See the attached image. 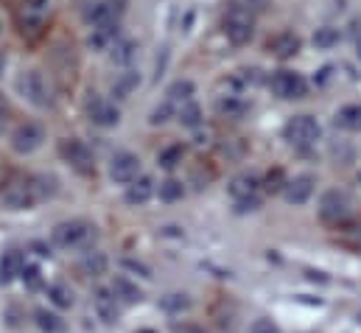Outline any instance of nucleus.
Masks as SVG:
<instances>
[{"mask_svg":"<svg viewBox=\"0 0 361 333\" xmlns=\"http://www.w3.org/2000/svg\"><path fill=\"white\" fill-rule=\"evenodd\" d=\"M224 34L233 45H247L255 34V17L247 8H233L224 20Z\"/></svg>","mask_w":361,"mask_h":333,"instance_id":"1a4fd4ad","label":"nucleus"},{"mask_svg":"<svg viewBox=\"0 0 361 333\" xmlns=\"http://www.w3.org/2000/svg\"><path fill=\"white\" fill-rule=\"evenodd\" d=\"M300 48H302V40L294 31H280L267 42V51L277 59H291V56L300 54Z\"/></svg>","mask_w":361,"mask_h":333,"instance_id":"f3484780","label":"nucleus"},{"mask_svg":"<svg viewBox=\"0 0 361 333\" xmlns=\"http://www.w3.org/2000/svg\"><path fill=\"white\" fill-rule=\"evenodd\" d=\"M23 269H25V260L17 250H8L0 255V286H8L11 280L23 277Z\"/></svg>","mask_w":361,"mask_h":333,"instance_id":"a211bd4d","label":"nucleus"},{"mask_svg":"<svg viewBox=\"0 0 361 333\" xmlns=\"http://www.w3.org/2000/svg\"><path fill=\"white\" fill-rule=\"evenodd\" d=\"M123 266H126V269H132V272H137V274H143V277H152V269H149V266H143L140 260L126 258V260H123Z\"/></svg>","mask_w":361,"mask_h":333,"instance_id":"4c0bfd02","label":"nucleus"},{"mask_svg":"<svg viewBox=\"0 0 361 333\" xmlns=\"http://www.w3.org/2000/svg\"><path fill=\"white\" fill-rule=\"evenodd\" d=\"M154 193H157V182L152 176H143V174L132 185H126V202L129 205H146Z\"/></svg>","mask_w":361,"mask_h":333,"instance_id":"6ab92c4d","label":"nucleus"},{"mask_svg":"<svg viewBox=\"0 0 361 333\" xmlns=\"http://www.w3.org/2000/svg\"><path fill=\"white\" fill-rule=\"evenodd\" d=\"M17 87H20V92L25 95V101L34 104V107H39V109H45V107L51 104V87H48L45 76H42L39 71H25V73L17 79Z\"/></svg>","mask_w":361,"mask_h":333,"instance_id":"9d476101","label":"nucleus"},{"mask_svg":"<svg viewBox=\"0 0 361 333\" xmlns=\"http://www.w3.org/2000/svg\"><path fill=\"white\" fill-rule=\"evenodd\" d=\"M157 193H160V199H163V202H177V199H182V196H185V185H182L180 179L169 176L166 182H160Z\"/></svg>","mask_w":361,"mask_h":333,"instance_id":"473e14b6","label":"nucleus"},{"mask_svg":"<svg viewBox=\"0 0 361 333\" xmlns=\"http://www.w3.org/2000/svg\"><path fill=\"white\" fill-rule=\"evenodd\" d=\"M244 3H247L244 8H247L250 14H252V11H264V8L269 6V0H244Z\"/></svg>","mask_w":361,"mask_h":333,"instance_id":"58836bf2","label":"nucleus"},{"mask_svg":"<svg viewBox=\"0 0 361 333\" xmlns=\"http://www.w3.org/2000/svg\"><path fill=\"white\" fill-rule=\"evenodd\" d=\"M269 87L271 92L277 98H283V101H297V98H305V92H308L305 76H300L294 71H277V73H271Z\"/></svg>","mask_w":361,"mask_h":333,"instance_id":"6e6552de","label":"nucleus"},{"mask_svg":"<svg viewBox=\"0 0 361 333\" xmlns=\"http://www.w3.org/2000/svg\"><path fill=\"white\" fill-rule=\"evenodd\" d=\"M92 308H95L98 320L106 322V325H115L118 317H121V300L112 294V289H98L92 294Z\"/></svg>","mask_w":361,"mask_h":333,"instance_id":"2eb2a0df","label":"nucleus"},{"mask_svg":"<svg viewBox=\"0 0 361 333\" xmlns=\"http://www.w3.org/2000/svg\"><path fill=\"white\" fill-rule=\"evenodd\" d=\"M59 155H62V160L73 168L76 174H82V176L95 174V157H92L87 143H82V140H76V138H65V140L59 143Z\"/></svg>","mask_w":361,"mask_h":333,"instance_id":"0eeeda50","label":"nucleus"},{"mask_svg":"<svg viewBox=\"0 0 361 333\" xmlns=\"http://www.w3.org/2000/svg\"><path fill=\"white\" fill-rule=\"evenodd\" d=\"M112 294L121 300V305H135V303H140L143 300V291L137 289V283H132L129 277H123V274H118L115 280H112Z\"/></svg>","mask_w":361,"mask_h":333,"instance_id":"4be33fe9","label":"nucleus"},{"mask_svg":"<svg viewBox=\"0 0 361 333\" xmlns=\"http://www.w3.org/2000/svg\"><path fill=\"white\" fill-rule=\"evenodd\" d=\"M171 118H177V109H174V104L166 98L163 104H157V107L152 109L149 123H152V126H160V123H166V121H171Z\"/></svg>","mask_w":361,"mask_h":333,"instance_id":"72a5a7b5","label":"nucleus"},{"mask_svg":"<svg viewBox=\"0 0 361 333\" xmlns=\"http://www.w3.org/2000/svg\"><path fill=\"white\" fill-rule=\"evenodd\" d=\"M51 11H54V0H20V6H17L20 34L28 40H37L48 25Z\"/></svg>","mask_w":361,"mask_h":333,"instance_id":"7ed1b4c3","label":"nucleus"},{"mask_svg":"<svg viewBox=\"0 0 361 333\" xmlns=\"http://www.w3.org/2000/svg\"><path fill=\"white\" fill-rule=\"evenodd\" d=\"M182 157H185V146H182V143H171V146H166V149L157 155V166L166 168V171H174V168L182 163Z\"/></svg>","mask_w":361,"mask_h":333,"instance_id":"cd10ccee","label":"nucleus"},{"mask_svg":"<svg viewBox=\"0 0 361 333\" xmlns=\"http://www.w3.org/2000/svg\"><path fill=\"white\" fill-rule=\"evenodd\" d=\"M135 51H137V45L132 42V40H118L115 45H112V51H109V56H112V62H118V65H129L132 59H135Z\"/></svg>","mask_w":361,"mask_h":333,"instance_id":"c85d7f7f","label":"nucleus"},{"mask_svg":"<svg viewBox=\"0 0 361 333\" xmlns=\"http://www.w3.org/2000/svg\"><path fill=\"white\" fill-rule=\"evenodd\" d=\"M216 109L224 118H244L250 112V101L244 95H238V92H227V95H219Z\"/></svg>","mask_w":361,"mask_h":333,"instance_id":"aec40b11","label":"nucleus"},{"mask_svg":"<svg viewBox=\"0 0 361 333\" xmlns=\"http://www.w3.org/2000/svg\"><path fill=\"white\" fill-rule=\"evenodd\" d=\"M121 40V25H101V28H92L90 37H87V45L92 51H112V45Z\"/></svg>","mask_w":361,"mask_h":333,"instance_id":"412c9836","label":"nucleus"},{"mask_svg":"<svg viewBox=\"0 0 361 333\" xmlns=\"http://www.w3.org/2000/svg\"><path fill=\"white\" fill-rule=\"evenodd\" d=\"M106 266H109L106 255L98 250L85 252V258L79 260V269H82L87 277H101V274H106Z\"/></svg>","mask_w":361,"mask_h":333,"instance_id":"b1692460","label":"nucleus"},{"mask_svg":"<svg viewBox=\"0 0 361 333\" xmlns=\"http://www.w3.org/2000/svg\"><path fill=\"white\" fill-rule=\"evenodd\" d=\"M23 280H25L31 289H39V286H42V277H39V269H37V266H25V269H23Z\"/></svg>","mask_w":361,"mask_h":333,"instance_id":"c9c22d12","label":"nucleus"},{"mask_svg":"<svg viewBox=\"0 0 361 333\" xmlns=\"http://www.w3.org/2000/svg\"><path fill=\"white\" fill-rule=\"evenodd\" d=\"M193 82L190 79H177V82L169 87V101L171 104H185V101H193Z\"/></svg>","mask_w":361,"mask_h":333,"instance_id":"7c9ffc66","label":"nucleus"},{"mask_svg":"<svg viewBox=\"0 0 361 333\" xmlns=\"http://www.w3.org/2000/svg\"><path fill=\"white\" fill-rule=\"evenodd\" d=\"M140 176V157L132 152H118L109 160V179L118 185H132Z\"/></svg>","mask_w":361,"mask_h":333,"instance_id":"4468645a","label":"nucleus"},{"mask_svg":"<svg viewBox=\"0 0 361 333\" xmlns=\"http://www.w3.org/2000/svg\"><path fill=\"white\" fill-rule=\"evenodd\" d=\"M0 73H3V56H0Z\"/></svg>","mask_w":361,"mask_h":333,"instance_id":"79ce46f5","label":"nucleus"},{"mask_svg":"<svg viewBox=\"0 0 361 333\" xmlns=\"http://www.w3.org/2000/svg\"><path fill=\"white\" fill-rule=\"evenodd\" d=\"M92 238H95V224L87 219H68L51 230V241L59 250H82L92 244Z\"/></svg>","mask_w":361,"mask_h":333,"instance_id":"f03ea898","label":"nucleus"},{"mask_svg":"<svg viewBox=\"0 0 361 333\" xmlns=\"http://www.w3.org/2000/svg\"><path fill=\"white\" fill-rule=\"evenodd\" d=\"M34 322L42 333H62L65 331V322L54 314V311H45V308H37L34 311Z\"/></svg>","mask_w":361,"mask_h":333,"instance_id":"bb28decb","label":"nucleus"},{"mask_svg":"<svg viewBox=\"0 0 361 333\" xmlns=\"http://www.w3.org/2000/svg\"><path fill=\"white\" fill-rule=\"evenodd\" d=\"M6 121H8V104H6L3 98H0V126H3Z\"/></svg>","mask_w":361,"mask_h":333,"instance_id":"ea45409f","label":"nucleus"},{"mask_svg":"<svg viewBox=\"0 0 361 333\" xmlns=\"http://www.w3.org/2000/svg\"><path fill=\"white\" fill-rule=\"evenodd\" d=\"M356 56H359V59H361V34H359V37H356Z\"/></svg>","mask_w":361,"mask_h":333,"instance_id":"a19ab883","label":"nucleus"},{"mask_svg":"<svg viewBox=\"0 0 361 333\" xmlns=\"http://www.w3.org/2000/svg\"><path fill=\"white\" fill-rule=\"evenodd\" d=\"M42 143H45V129L34 121H25L11 132V149L17 155H34Z\"/></svg>","mask_w":361,"mask_h":333,"instance_id":"f8f14e48","label":"nucleus"},{"mask_svg":"<svg viewBox=\"0 0 361 333\" xmlns=\"http://www.w3.org/2000/svg\"><path fill=\"white\" fill-rule=\"evenodd\" d=\"M140 333H154V331H140Z\"/></svg>","mask_w":361,"mask_h":333,"instance_id":"37998d69","label":"nucleus"},{"mask_svg":"<svg viewBox=\"0 0 361 333\" xmlns=\"http://www.w3.org/2000/svg\"><path fill=\"white\" fill-rule=\"evenodd\" d=\"M350 207L353 205H350V196L345 190H325L319 199V216L325 222H334V224L345 222L350 216Z\"/></svg>","mask_w":361,"mask_h":333,"instance_id":"ddd939ff","label":"nucleus"},{"mask_svg":"<svg viewBox=\"0 0 361 333\" xmlns=\"http://www.w3.org/2000/svg\"><path fill=\"white\" fill-rule=\"evenodd\" d=\"M252 333H280V328H277L271 320L261 317V320H255V322H252Z\"/></svg>","mask_w":361,"mask_h":333,"instance_id":"e433bc0d","label":"nucleus"},{"mask_svg":"<svg viewBox=\"0 0 361 333\" xmlns=\"http://www.w3.org/2000/svg\"><path fill=\"white\" fill-rule=\"evenodd\" d=\"M334 121L345 132H361V104H345Z\"/></svg>","mask_w":361,"mask_h":333,"instance_id":"5701e85b","label":"nucleus"},{"mask_svg":"<svg viewBox=\"0 0 361 333\" xmlns=\"http://www.w3.org/2000/svg\"><path fill=\"white\" fill-rule=\"evenodd\" d=\"M85 112H87L90 123L101 126V129L118 126V121H121V109L115 107V101H109V98H104V95H95V92H92L90 98H87V104H85Z\"/></svg>","mask_w":361,"mask_h":333,"instance_id":"9b49d317","label":"nucleus"},{"mask_svg":"<svg viewBox=\"0 0 361 333\" xmlns=\"http://www.w3.org/2000/svg\"><path fill=\"white\" fill-rule=\"evenodd\" d=\"M129 0H92L85 8V20L90 28L101 25H121V17L126 14Z\"/></svg>","mask_w":361,"mask_h":333,"instance_id":"423d86ee","label":"nucleus"},{"mask_svg":"<svg viewBox=\"0 0 361 333\" xmlns=\"http://www.w3.org/2000/svg\"><path fill=\"white\" fill-rule=\"evenodd\" d=\"M314 185H317V179L311 174H300L283 185V196L288 205H305L314 196Z\"/></svg>","mask_w":361,"mask_h":333,"instance_id":"dca6fc26","label":"nucleus"},{"mask_svg":"<svg viewBox=\"0 0 361 333\" xmlns=\"http://www.w3.org/2000/svg\"><path fill=\"white\" fill-rule=\"evenodd\" d=\"M56 190H59V188H56V179H54V176L37 174V176L11 182V185L3 190L0 202H3L6 210H31V207H37V205L45 202V199H54Z\"/></svg>","mask_w":361,"mask_h":333,"instance_id":"f257e3e1","label":"nucleus"},{"mask_svg":"<svg viewBox=\"0 0 361 333\" xmlns=\"http://www.w3.org/2000/svg\"><path fill=\"white\" fill-rule=\"evenodd\" d=\"M48 297H51V303H54L56 308H71V305H73V289H71L68 283H54V286H48Z\"/></svg>","mask_w":361,"mask_h":333,"instance_id":"c756f323","label":"nucleus"},{"mask_svg":"<svg viewBox=\"0 0 361 333\" xmlns=\"http://www.w3.org/2000/svg\"><path fill=\"white\" fill-rule=\"evenodd\" d=\"M137 84H140V76H137L135 71H126V73H121V76L115 79V84H112V95H115V98H126Z\"/></svg>","mask_w":361,"mask_h":333,"instance_id":"2f4dec72","label":"nucleus"},{"mask_svg":"<svg viewBox=\"0 0 361 333\" xmlns=\"http://www.w3.org/2000/svg\"><path fill=\"white\" fill-rule=\"evenodd\" d=\"M230 196L235 199L238 210H258L261 207V179L255 174H238L227 185Z\"/></svg>","mask_w":361,"mask_h":333,"instance_id":"20e7f679","label":"nucleus"},{"mask_svg":"<svg viewBox=\"0 0 361 333\" xmlns=\"http://www.w3.org/2000/svg\"><path fill=\"white\" fill-rule=\"evenodd\" d=\"M188 305H190L188 294H169V297L163 300V308H169V311H182V308H188Z\"/></svg>","mask_w":361,"mask_h":333,"instance_id":"f704fd0d","label":"nucleus"},{"mask_svg":"<svg viewBox=\"0 0 361 333\" xmlns=\"http://www.w3.org/2000/svg\"><path fill=\"white\" fill-rule=\"evenodd\" d=\"M339 40H342V34H339V28H334V25H322V28H317L314 31V48H319V51H331V48H336L339 45Z\"/></svg>","mask_w":361,"mask_h":333,"instance_id":"393cba45","label":"nucleus"},{"mask_svg":"<svg viewBox=\"0 0 361 333\" xmlns=\"http://www.w3.org/2000/svg\"><path fill=\"white\" fill-rule=\"evenodd\" d=\"M177 121L188 129H196L202 123V107L196 101H185V104L177 107Z\"/></svg>","mask_w":361,"mask_h":333,"instance_id":"a878e982","label":"nucleus"},{"mask_svg":"<svg viewBox=\"0 0 361 333\" xmlns=\"http://www.w3.org/2000/svg\"><path fill=\"white\" fill-rule=\"evenodd\" d=\"M319 135H322V129H319V123H317L311 115H294V118H288V123L283 126V138H286L291 146H297V149L314 146V143L319 140Z\"/></svg>","mask_w":361,"mask_h":333,"instance_id":"39448f33","label":"nucleus"},{"mask_svg":"<svg viewBox=\"0 0 361 333\" xmlns=\"http://www.w3.org/2000/svg\"><path fill=\"white\" fill-rule=\"evenodd\" d=\"M0 28H3V23H0Z\"/></svg>","mask_w":361,"mask_h":333,"instance_id":"c03bdc74","label":"nucleus"}]
</instances>
